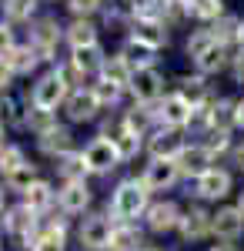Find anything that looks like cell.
<instances>
[{
    "mask_svg": "<svg viewBox=\"0 0 244 251\" xmlns=\"http://www.w3.org/2000/svg\"><path fill=\"white\" fill-rule=\"evenodd\" d=\"M34 7H37V0H3V14L10 20H27L34 14Z\"/></svg>",
    "mask_w": 244,
    "mask_h": 251,
    "instance_id": "cell-39",
    "label": "cell"
},
{
    "mask_svg": "<svg viewBox=\"0 0 244 251\" xmlns=\"http://www.w3.org/2000/svg\"><path fill=\"white\" fill-rule=\"evenodd\" d=\"M177 94L197 111V107H204V104H207V84L201 77H181V91H177Z\"/></svg>",
    "mask_w": 244,
    "mask_h": 251,
    "instance_id": "cell-25",
    "label": "cell"
},
{
    "mask_svg": "<svg viewBox=\"0 0 244 251\" xmlns=\"http://www.w3.org/2000/svg\"><path fill=\"white\" fill-rule=\"evenodd\" d=\"M80 154H84V161H87V168L97 171V174H104V171H111V168L121 164V154H117V148H114L111 137H94Z\"/></svg>",
    "mask_w": 244,
    "mask_h": 251,
    "instance_id": "cell-4",
    "label": "cell"
},
{
    "mask_svg": "<svg viewBox=\"0 0 244 251\" xmlns=\"http://www.w3.org/2000/svg\"><path fill=\"white\" fill-rule=\"evenodd\" d=\"M100 111V100H97L94 87H80L74 94L67 97V114L71 121H91V117Z\"/></svg>",
    "mask_w": 244,
    "mask_h": 251,
    "instance_id": "cell-12",
    "label": "cell"
},
{
    "mask_svg": "<svg viewBox=\"0 0 244 251\" xmlns=\"http://www.w3.org/2000/svg\"><path fill=\"white\" fill-rule=\"evenodd\" d=\"M137 245H141V231L131 228V225H117L107 248H111V251H137Z\"/></svg>",
    "mask_w": 244,
    "mask_h": 251,
    "instance_id": "cell-27",
    "label": "cell"
},
{
    "mask_svg": "<svg viewBox=\"0 0 244 251\" xmlns=\"http://www.w3.org/2000/svg\"><path fill=\"white\" fill-rule=\"evenodd\" d=\"M27 127H30V131H34L37 137L50 134V131L57 127L54 111H40V107H34V111H27Z\"/></svg>",
    "mask_w": 244,
    "mask_h": 251,
    "instance_id": "cell-34",
    "label": "cell"
},
{
    "mask_svg": "<svg viewBox=\"0 0 244 251\" xmlns=\"http://www.w3.org/2000/svg\"><path fill=\"white\" fill-rule=\"evenodd\" d=\"M67 40H71V47H97V27L91 20H74L71 27H67Z\"/></svg>",
    "mask_w": 244,
    "mask_h": 251,
    "instance_id": "cell-23",
    "label": "cell"
},
{
    "mask_svg": "<svg viewBox=\"0 0 244 251\" xmlns=\"http://www.w3.org/2000/svg\"><path fill=\"white\" fill-rule=\"evenodd\" d=\"M211 221H214V214L201 211V208H191L181 218V238L184 241H201L204 234H211Z\"/></svg>",
    "mask_w": 244,
    "mask_h": 251,
    "instance_id": "cell-17",
    "label": "cell"
},
{
    "mask_svg": "<svg viewBox=\"0 0 244 251\" xmlns=\"http://www.w3.org/2000/svg\"><path fill=\"white\" fill-rule=\"evenodd\" d=\"M100 77L107 80V84H114V87H131V80H134V67H131V60L124 57V54H117V57H107L104 60V67H100Z\"/></svg>",
    "mask_w": 244,
    "mask_h": 251,
    "instance_id": "cell-16",
    "label": "cell"
},
{
    "mask_svg": "<svg viewBox=\"0 0 244 251\" xmlns=\"http://www.w3.org/2000/svg\"><path fill=\"white\" fill-rule=\"evenodd\" d=\"M134 44H141V47H147V50H157V47H164L168 44V30H164V24H147V20H134V34H131Z\"/></svg>",
    "mask_w": 244,
    "mask_h": 251,
    "instance_id": "cell-18",
    "label": "cell"
},
{
    "mask_svg": "<svg viewBox=\"0 0 244 251\" xmlns=\"http://www.w3.org/2000/svg\"><path fill=\"white\" fill-rule=\"evenodd\" d=\"M10 77H14V71H10V67H7V64L0 60V91H3V87L10 84Z\"/></svg>",
    "mask_w": 244,
    "mask_h": 251,
    "instance_id": "cell-46",
    "label": "cell"
},
{
    "mask_svg": "<svg viewBox=\"0 0 244 251\" xmlns=\"http://www.w3.org/2000/svg\"><path fill=\"white\" fill-rule=\"evenodd\" d=\"M30 251H64V228L50 225L40 234H34L30 238Z\"/></svg>",
    "mask_w": 244,
    "mask_h": 251,
    "instance_id": "cell-26",
    "label": "cell"
},
{
    "mask_svg": "<svg viewBox=\"0 0 244 251\" xmlns=\"http://www.w3.org/2000/svg\"><path fill=\"white\" fill-rule=\"evenodd\" d=\"M3 225H7V231L14 234V238H27L30 241V234L37 231V211H30L27 204H20L14 211H7Z\"/></svg>",
    "mask_w": 244,
    "mask_h": 251,
    "instance_id": "cell-15",
    "label": "cell"
},
{
    "mask_svg": "<svg viewBox=\"0 0 244 251\" xmlns=\"http://www.w3.org/2000/svg\"><path fill=\"white\" fill-rule=\"evenodd\" d=\"M227 191H231V174L221 168H211L207 174L197 177V198H204V201H218Z\"/></svg>",
    "mask_w": 244,
    "mask_h": 251,
    "instance_id": "cell-13",
    "label": "cell"
},
{
    "mask_svg": "<svg viewBox=\"0 0 244 251\" xmlns=\"http://www.w3.org/2000/svg\"><path fill=\"white\" fill-rule=\"evenodd\" d=\"M27 161H24V151L20 148H3L0 151V174L3 177H10V174L17 171V168H24Z\"/></svg>",
    "mask_w": 244,
    "mask_h": 251,
    "instance_id": "cell-37",
    "label": "cell"
},
{
    "mask_svg": "<svg viewBox=\"0 0 244 251\" xmlns=\"http://www.w3.org/2000/svg\"><path fill=\"white\" fill-rule=\"evenodd\" d=\"M37 181H40V177H37V168H34V164H24V168H17V171L7 177V188H10V191L27 194L34 184H37Z\"/></svg>",
    "mask_w": 244,
    "mask_h": 251,
    "instance_id": "cell-29",
    "label": "cell"
},
{
    "mask_svg": "<svg viewBox=\"0 0 244 251\" xmlns=\"http://www.w3.org/2000/svg\"><path fill=\"white\" fill-rule=\"evenodd\" d=\"M238 124L244 127V100H238Z\"/></svg>",
    "mask_w": 244,
    "mask_h": 251,
    "instance_id": "cell-49",
    "label": "cell"
},
{
    "mask_svg": "<svg viewBox=\"0 0 244 251\" xmlns=\"http://www.w3.org/2000/svg\"><path fill=\"white\" fill-rule=\"evenodd\" d=\"M211 251H238V248H231V245H214Z\"/></svg>",
    "mask_w": 244,
    "mask_h": 251,
    "instance_id": "cell-50",
    "label": "cell"
},
{
    "mask_svg": "<svg viewBox=\"0 0 244 251\" xmlns=\"http://www.w3.org/2000/svg\"><path fill=\"white\" fill-rule=\"evenodd\" d=\"M234 161H238V168H241V171H244V144H241V148H238V151H234Z\"/></svg>",
    "mask_w": 244,
    "mask_h": 251,
    "instance_id": "cell-48",
    "label": "cell"
},
{
    "mask_svg": "<svg viewBox=\"0 0 244 251\" xmlns=\"http://www.w3.org/2000/svg\"><path fill=\"white\" fill-rule=\"evenodd\" d=\"M150 121H154V111H150L147 104H141V107H131L127 114H124V124H127V131L137 137H144V131L150 127Z\"/></svg>",
    "mask_w": 244,
    "mask_h": 251,
    "instance_id": "cell-28",
    "label": "cell"
},
{
    "mask_svg": "<svg viewBox=\"0 0 244 251\" xmlns=\"http://www.w3.org/2000/svg\"><path fill=\"white\" fill-rule=\"evenodd\" d=\"M157 117L168 124V131H177V127H184L191 124V117H194V107H191L188 100L181 94H171L161 100V107H157Z\"/></svg>",
    "mask_w": 244,
    "mask_h": 251,
    "instance_id": "cell-5",
    "label": "cell"
},
{
    "mask_svg": "<svg viewBox=\"0 0 244 251\" xmlns=\"http://www.w3.org/2000/svg\"><path fill=\"white\" fill-rule=\"evenodd\" d=\"M40 151L44 154H71V131L67 127H54L50 134L40 137Z\"/></svg>",
    "mask_w": 244,
    "mask_h": 251,
    "instance_id": "cell-24",
    "label": "cell"
},
{
    "mask_svg": "<svg viewBox=\"0 0 244 251\" xmlns=\"http://www.w3.org/2000/svg\"><path fill=\"white\" fill-rule=\"evenodd\" d=\"M224 64H227L224 44H214L204 57H197V71H201V74H218V71H224Z\"/></svg>",
    "mask_w": 244,
    "mask_h": 251,
    "instance_id": "cell-31",
    "label": "cell"
},
{
    "mask_svg": "<svg viewBox=\"0 0 244 251\" xmlns=\"http://www.w3.org/2000/svg\"><path fill=\"white\" fill-rule=\"evenodd\" d=\"M0 60H3V64L14 71V74H30V71H34V64H37L40 57H37V50L27 44V47H14L10 54H3Z\"/></svg>",
    "mask_w": 244,
    "mask_h": 251,
    "instance_id": "cell-22",
    "label": "cell"
},
{
    "mask_svg": "<svg viewBox=\"0 0 244 251\" xmlns=\"http://www.w3.org/2000/svg\"><path fill=\"white\" fill-rule=\"evenodd\" d=\"M238 208H241V214H244V194H241V204H238Z\"/></svg>",
    "mask_w": 244,
    "mask_h": 251,
    "instance_id": "cell-53",
    "label": "cell"
},
{
    "mask_svg": "<svg viewBox=\"0 0 244 251\" xmlns=\"http://www.w3.org/2000/svg\"><path fill=\"white\" fill-rule=\"evenodd\" d=\"M111 234H114L111 218H107V214H94V218H87V221L80 225L77 238H80V245L87 251H104L111 245Z\"/></svg>",
    "mask_w": 244,
    "mask_h": 251,
    "instance_id": "cell-3",
    "label": "cell"
},
{
    "mask_svg": "<svg viewBox=\"0 0 244 251\" xmlns=\"http://www.w3.org/2000/svg\"><path fill=\"white\" fill-rule=\"evenodd\" d=\"M144 251H154V248H144Z\"/></svg>",
    "mask_w": 244,
    "mask_h": 251,
    "instance_id": "cell-55",
    "label": "cell"
},
{
    "mask_svg": "<svg viewBox=\"0 0 244 251\" xmlns=\"http://www.w3.org/2000/svg\"><path fill=\"white\" fill-rule=\"evenodd\" d=\"M91 204V188L84 184V181H71V184H64V191H60V208L67 214H77L84 211Z\"/></svg>",
    "mask_w": 244,
    "mask_h": 251,
    "instance_id": "cell-19",
    "label": "cell"
},
{
    "mask_svg": "<svg viewBox=\"0 0 244 251\" xmlns=\"http://www.w3.org/2000/svg\"><path fill=\"white\" fill-rule=\"evenodd\" d=\"M214 40L218 44H227V40H234V37H241V20L238 17H221L218 24H214Z\"/></svg>",
    "mask_w": 244,
    "mask_h": 251,
    "instance_id": "cell-36",
    "label": "cell"
},
{
    "mask_svg": "<svg viewBox=\"0 0 244 251\" xmlns=\"http://www.w3.org/2000/svg\"><path fill=\"white\" fill-rule=\"evenodd\" d=\"M0 124L14 127V124H27V114H20L14 100H0Z\"/></svg>",
    "mask_w": 244,
    "mask_h": 251,
    "instance_id": "cell-41",
    "label": "cell"
},
{
    "mask_svg": "<svg viewBox=\"0 0 244 251\" xmlns=\"http://www.w3.org/2000/svg\"><path fill=\"white\" fill-rule=\"evenodd\" d=\"M67 80L60 71L54 74H47V77H40L34 84V94H30V107H40V111H54L57 104H64L67 100Z\"/></svg>",
    "mask_w": 244,
    "mask_h": 251,
    "instance_id": "cell-2",
    "label": "cell"
},
{
    "mask_svg": "<svg viewBox=\"0 0 244 251\" xmlns=\"http://www.w3.org/2000/svg\"><path fill=\"white\" fill-rule=\"evenodd\" d=\"M91 171L87 168V161L84 154H64L60 157V174H64V181L71 184V181H84V174Z\"/></svg>",
    "mask_w": 244,
    "mask_h": 251,
    "instance_id": "cell-32",
    "label": "cell"
},
{
    "mask_svg": "<svg viewBox=\"0 0 244 251\" xmlns=\"http://www.w3.org/2000/svg\"><path fill=\"white\" fill-rule=\"evenodd\" d=\"M60 40V27H57V20H40L37 30H34V50H37V57H50L54 54V44Z\"/></svg>",
    "mask_w": 244,
    "mask_h": 251,
    "instance_id": "cell-20",
    "label": "cell"
},
{
    "mask_svg": "<svg viewBox=\"0 0 244 251\" xmlns=\"http://www.w3.org/2000/svg\"><path fill=\"white\" fill-rule=\"evenodd\" d=\"M150 54H154V50H147V47H141V44H134V40L127 44V47H124V57L131 60V67L137 64V71H144V67H150V60H154Z\"/></svg>",
    "mask_w": 244,
    "mask_h": 251,
    "instance_id": "cell-40",
    "label": "cell"
},
{
    "mask_svg": "<svg viewBox=\"0 0 244 251\" xmlns=\"http://www.w3.org/2000/svg\"><path fill=\"white\" fill-rule=\"evenodd\" d=\"M0 151H3V124H0Z\"/></svg>",
    "mask_w": 244,
    "mask_h": 251,
    "instance_id": "cell-51",
    "label": "cell"
},
{
    "mask_svg": "<svg viewBox=\"0 0 244 251\" xmlns=\"http://www.w3.org/2000/svg\"><path fill=\"white\" fill-rule=\"evenodd\" d=\"M234 77H238V80H244V50L238 54V57H234Z\"/></svg>",
    "mask_w": 244,
    "mask_h": 251,
    "instance_id": "cell-47",
    "label": "cell"
},
{
    "mask_svg": "<svg viewBox=\"0 0 244 251\" xmlns=\"http://www.w3.org/2000/svg\"><path fill=\"white\" fill-rule=\"evenodd\" d=\"M14 50V34H10V27L7 24H0V57L3 54H10Z\"/></svg>",
    "mask_w": 244,
    "mask_h": 251,
    "instance_id": "cell-44",
    "label": "cell"
},
{
    "mask_svg": "<svg viewBox=\"0 0 244 251\" xmlns=\"http://www.w3.org/2000/svg\"><path fill=\"white\" fill-rule=\"evenodd\" d=\"M181 218H184V214L177 211L174 201H157V204L147 208V225H150V231H157V234L181 228Z\"/></svg>",
    "mask_w": 244,
    "mask_h": 251,
    "instance_id": "cell-11",
    "label": "cell"
},
{
    "mask_svg": "<svg viewBox=\"0 0 244 251\" xmlns=\"http://www.w3.org/2000/svg\"><path fill=\"white\" fill-rule=\"evenodd\" d=\"M214 44H218V40H214V34H211V30H197V34L188 40V54L197 60V57H204V54L211 50V47H214Z\"/></svg>",
    "mask_w": 244,
    "mask_h": 251,
    "instance_id": "cell-38",
    "label": "cell"
},
{
    "mask_svg": "<svg viewBox=\"0 0 244 251\" xmlns=\"http://www.w3.org/2000/svg\"><path fill=\"white\" fill-rule=\"evenodd\" d=\"M147 184L144 181H121L117 191L111 198V218H117L121 225H127L131 218L147 211Z\"/></svg>",
    "mask_w": 244,
    "mask_h": 251,
    "instance_id": "cell-1",
    "label": "cell"
},
{
    "mask_svg": "<svg viewBox=\"0 0 244 251\" xmlns=\"http://www.w3.org/2000/svg\"><path fill=\"white\" fill-rule=\"evenodd\" d=\"M94 94H97V100H100V107L104 104H114L117 97H121V87H114V84H107V80H100L94 87Z\"/></svg>",
    "mask_w": 244,
    "mask_h": 251,
    "instance_id": "cell-43",
    "label": "cell"
},
{
    "mask_svg": "<svg viewBox=\"0 0 244 251\" xmlns=\"http://www.w3.org/2000/svg\"><path fill=\"white\" fill-rule=\"evenodd\" d=\"M104 60L107 57H100L97 47H77L74 54H71V67H74L80 77H87V74H94V71L104 67Z\"/></svg>",
    "mask_w": 244,
    "mask_h": 251,
    "instance_id": "cell-21",
    "label": "cell"
},
{
    "mask_svg": "<svg viewBox=\"0 0 244 251\" xmlns=\"http://www.w3.org/2000/svg\"><path fill=\"white\" fill-rule=\"evenodd\" d=\"M207 121V127L214 134H227L234 124H238V104L231 100H218V104H207V111H201Z\"/></svg>",
    "mask_w": 244,
    "mask_h": 251,
    "instance_id": "cell-10",
    "label": "cell"
},
{
    "mask_svg": "<svg viewBox=\"0 0 244 251\" xmlns=\"http://www.w3.org/2000/svg\"><path fill=\"white\" fill-rule=\"evenodd\" d=\"M0 214H3V191H0Z\"/></svg>",
    "mask_w": 244,
    "mask_h": 251,
    "instance_id": "cell-52",
    "label": "cell"
},
{
    "mask_svg": "<svg viewBox=\"0 0 244 251\" xmlns=\"http://www.w3.org/2000/svg\"><path fill=\"white\" fill-rule=\"evenodd\" d=\"M181 177V168H177V161H150L147 168H144V184H147V191H168L171 184Z\"/></svg>",
    "mask_w": 244,
    "mask_h": 251,
    "instance_id": "cell-7",
    "label": "cell"
},
{
    "mask_svg": "<svg viewBox=\"0 0 244 251\" xmlns=\"http://www.w3.org/2000/svg\"><path fill=\"white\" fill-rule=\"evenodd\" d=\"M211 234L221 238V241H234L244 234V214L241 208H221L211 221Z\"/></svg>",
    "mask_w": 244,
    "mask_h": 251,
    "instance_id": "cell-9",
    "label": "cell"
},
{
    "mask_svg": "<svg viewBox=\"0 0 244 251\" xmlns=\"http://www.w3.org/2000/svg\"><path fill=\"white\" fill-rule=\"evenodd\" d=\"M131 94L137 97V104H150L164 94V80L154 67H144V71H134V80H131Z\"/></svg>",
    "mask_w": 244,
    "mask_h": 251,
    "instance_id": "cell-6",
    "label": "cell"
},
{
    "mask_svg": "<svg viewBox=\"0 0 244 251\" xmlns=\"http://www.w3.org/2000/svg\"><path fill=\"white\" fill-rule=\"evenodd\" d=\"M50 201H54V188H50L47 181H37V184H34L30 191L24 194V204H27L30 211H44V208H47Z\"/></svg>",
    "mask_w": 244,
    "mask_h": 251,
    "instance_id": "cell-30",
    "label": "cell"
},
{
    "mask_svg": "<svg viewBox=\"0 0 244 251\" xmlns=\"http://www.w3.org/2000/svg\"><path fill=\"white\" fill-rule=\"evenodd\" d=\"M147 151H150V161H177L181 151H184V144H181L177 131H161V134L150 137Z\"/></svg>",
    "mask_w": 244,
    "mask_h": 251,
    "instance_id": "cell-14",
    "label": "cell"
},
{
    "mask_svg": "<svg viewBox=\"0 0 244 251\" xmlns=\"http://www.w3.org/2000/svg\"><path fill=\"white\" fill-rule=\"evenodd\" d=\"M211 137H214V141L207 144L211 154H218V151H224V148H227V134H211Z\"/></svg>",
    "mask_w": 244,
    "mask_h": 251,
    "instance_id": "cell-45",
    "label": "cell"
},
{
    "mask_svg": "<svg viewBox=\"0 0 244 251\" xmlns=\"http://www.w3.org/2000/svg\"><path fill=\"white\" fill-rule=\"evenodd\" d=\"M238 40H241V44H244V24H241V37H238Z\"/></svg>",
    "mask_w": 244,
    "mask_h": 251,
    "instance_id": "cell-54",
    "label": "cell"
},
{
    "mask_svg": "<svg viewBox=\"0 0 244 251\" xmlns=\"http://www.w3.org/2000/svg\"><path fill=\"white\" fill-rule=\"evenodd\" d=\"M67 7H71V14L77 20H84V17H91L94 10H100V0H71Z\"/></svg>",
    "mask_w": 244,
    "mask_h": 251,
    "instance_id": "cell-42",
    "label": "cell"
},
{
    "mask_svg": "<svg viewBox=\"0 0 244 251\" xmlns=\"http://www.w3.org/2000/svg\"><path fill=\"white\" fill-rule=\"evenodd\" d=\"M188 10L197 20H221L224 17V0H191Z\"/></svg>",
    "mask_w": 244,
    "mask_h": 251,
    "instance_id": "cell-33",
    "label": "cell"
},
{
    "mask_svg": "<svg viewBox=\"0 0 244 251\" xmlns=\"http://www.w3.org/2000/svg\"><path fill=\"white\" fill-rule=\"evenodd\" d=\"M211 151H207V144H184V151H181V157H177V168H181V174H188V177H201V174L211 171Z\"/></svg>",
    "mask_w": 244,
    "mask_h": 251,
    "instance_id": "cell-8",
    "label": "cell"
},
{
    "mask_svg": "<svg viewBox=\"0 0 244 251\" xmlns=\"http://www.w3.org/2000/svg\"><path fill=\"white\" fill-rule=\"evenodd\" d=\"M114 148H117V154H121V161H131L137 151H141V137L131 134V131H121L117 137H111Z\"/></svg>",
    "mask_w": 244,
    "mask_h": 251,
    "instance_id": "cell-35",
    "label": "cell"
}]
</instances>
